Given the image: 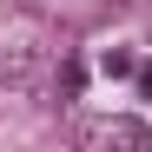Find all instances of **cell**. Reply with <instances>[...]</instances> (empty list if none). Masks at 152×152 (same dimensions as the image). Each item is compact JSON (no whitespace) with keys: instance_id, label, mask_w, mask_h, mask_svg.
<instances>
[{"instance_id":"7a4b0ae2","label":"cell","mask_w":152,"mask_h":152,"mask_svg":"<svg viewBox=\"0 0 152 152\" xmlns=\"http://www.w3.org/2000/svg\"><path fill=\"white\" fill-rule=\"evenodd\" d=\"M73 145H86V152H145L152 145V126L145 119H126V113H99V119L73 126Z\"/></svg>"},{"instance_id":"6da1fadb","label":"cell","mask_w":152,"mask_h":152,"mask_svg":"<svg viewBox=\"0 0 152 152\" xmlns=\"http://www.w3.org/2000/svg\"><path fill=\"white\" fill-rule=\"evenodd\" d=\"M53 53H60V40H53V27H46L40 13L20 7V13L0 20V86H27V80H40Z\"/></svg>"},{"instance_id":"3957f363","label":"cell","mask_w":152,"mask_h":152,"mask_svg":"<svg viewBox=\"0 0 152 152\" xmlns=\"http://www.w3.org/2000/svg\"><path fill=\"white\" fill-rule=\"evenodd\" d=\"M99 73H106V80H132V73H139V60L126 53V46H106V53H99Z\"/></svg>"},{"instance_id":"277c9868","label":"cell","mask_w":152,"mask_h":152,"mask_svg":"<svg viewBox=\"0 0 152 152\" xmlns=\"http://www.w3.org/2000/svg\"><path fill=\"white\" fill-rule=\"evenodd\" d=\"M132 80H139V99H152V60H145V66L132 73Z\"/></svg>"}]
</instances>
